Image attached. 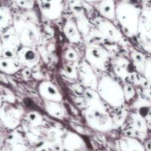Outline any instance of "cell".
Masks as SVG:
<instances>
[{"mask_svg": "<svg viewBox=\"0 0 151 151\" xmlns=\"http://www.w3.org/2000/svg\"><path fill=\"white\" fill-rule=\"evenodd\" d=\"M97 28L106 38L114 42H118L122 38V33L114 25L111 21L100 19L97 23Z\"/></svg>", "mask_w": 151, "mask_h": 151, "instance_id": "8", "label": "cell"}, {"mask_svg": "<svg viewBox=\"0 0 151 151\" xmlns=\"http://www.w3.org/2000/svg\"><path fill=\"white\" fill-rule=\"evenodd\" d=\"M98 10L104 19L110 21L116 19V4L114 0H101L99 3Z\"/></svg>", "mask_w": 151, "mask_h": 151, "instance_id": "13", "label": "cell"}, {"mask_svg": "<svg viewBox=\"0 0 151 151\" xmlns=\"http://www.w3.org/2000/svg\"><path fill=\"white\" fill-rule=\"evenodd\" d=\"M19 38L24 47L35 48L40 40V32L33 22L23 20L19 25Z\"/></svg>", "mask_w": 151, "mask_h": 151, "instance_id": "5", "label": "cell"}, {"mask_svg": "<svg viewBox=\"0 0 151 151\" xmlns=\"http://www.w3.org/2000/svg\"><path fill=\"white\" fill-rule=\"evenodd\" d=\"M36 151H51V150L50 149V147L47 145L42 144H41L37 147Z\"/></svg>", "mask_w": 151, "mask_h": 151, "instance_id": "26", "label": "cell"}, {"mask_svg": "<svg viewBox=\"0 0 151 151\" xmlns=\"http://www.w3.org/2000/svg\"><path fill=\"white\" fill-rule=\"evenodd\" d=\"M142 73L145 79L151 84V58L146 59Z\"/></svg>", "mask_w": 151, "mask_h": 151, "instance_id": "23", "label": "cell"}, {"mask_svg": "<svg viewBox=\"0 0 151 151\" xmlns=\"http://www.w3.org/2000/svg\"><path fill=\"white\" fill-rule=\"evenodd\" d=\"M83 93L84 97H85L87 104H88V107L105 108V106L102 102L103 99H101L97 90L86 88Z\"/></svg>", "mask_w": 151, "mask_h": 151, "instance_id": "18", "label": "cell"}, {"mask_svg": "<svg viewBox=\"0 0 151 151\" xmlns=\"http://www.w3.org/2000/svg\"><path fill=\"white\" fill-rule=\"evenodd\" d=\"M45 109L50 116L58 119H63L66 115L64 107L60 102L45 101Z\"/></svg>", "mask_w": 151, "mask_h": 151, "instance_id": "17", "label": "cell"}, {"mask_svg": "<svg viewBox=\"0 0 151 151\" xmlns=\"http://www.w3.org/2000/svg\"><path fill=\"white\" fill-rule=\"evenodd\" d=\"M38 7L41 14L50 20L60 18L63 10L62 0H38Z\"/></svg>", "mask_w": 151, "mask_h": 151, "instance_id": "6", "label": "cell"}, {"mask_svg": "<svg viewBox=\"0 0 151 151\" xmlns=\"http://www.w3.org/2000/svg\"><path fill=\"white\" fill-rule=\"evenodd\" d=\"M86 121L89 127L99 132L111 131L114 127V121L106 107H88L84 113Z\"/></svg>", "mask_w": 151, "mask_h": 151, "instance_id": "3", "label": "cell"}, {"mask_svg": "<svg viewBox=\"0 0 151 151\" xmlns=\"http://www.w3.org/2000/svg\"><path fill=\"white\" fill-rule=\"evenodd\" d=\"M28 119L34 126H39L43 122V117L35 111H32L28 114Z\"/></svg>", "mask_w": 151, "mask_h": 151, "instance_id": "20", "label": "cell"}, {"mask_svg": "<svg viewBox=\"0 0 151 151\" xmlns=\"http://www.w3.org/2000/svg\"><path fill=\"white\" fill-rule=\"evenodd\" d=\"M19 60L28 68H33L40 62V55L33 47L24 46L19 52Z\"/></svg>", "mask_w": 151, "mask_h": 151, "instance_id": "11", "label": "cell"}, {"mask_svg": "<svg viewBox=\"0 0 151 151\" xmlns=\"http://www.w3.org/2000/svg\"><path fill=\"white\" fill-rule=\"evenodd\" d=\"M63 73H64L65 76L70 79H77L78 77V72L75 68L69 65H66L63 67Z\"/></svg>", "mask_w": 151, "mask_h": 151, "instance_id": "21", "label": "cell"}, {"mask_svg": "<svg viewBox=\"0 0 151 151\" xmlns=\"http://www.w3.org/2000/svg\"><path fill=\"white\" fill-rule=\"evenodd\" d=\"M139 33L148 39H151V10L141 12Z\"/></svg>", "mask_w": 151, "mask_h": 151, "instance_id": "14", "label": "cell"}, {"mask_svg": "<svg viewBox=\"0 0 151 151\" xmlns=\"http://www.w3.org/2000/svg\"><path fill=\"white\" fill-rule=\"evenodd\" d=\"M85 59L92 68L106 71L109 65V53L104 47L92 44L86 48Z\"/></svg>", "mask_w": 151, "mask_h": 151, "instance_id": "4", "label": "cell"}, {"mask_svg": "<svg viewBox=\"0 0 151 151\" xmlns=\"http://www.w3.org/2000/svg\"><path fill=\"white\" fill-rule=\"evenodd\" d=\"M146 151H151V141H148L145 145Z\"/></svg>", "mask_w": 151, "mask_h": 151, "instance_id": "27", "label": "cell"}, {"mask_svg": "<svg viewBox=\"0 0 151 151\" xmlns=\"http://www.w3.org/2000/svg\"><path fill=\"white\" fill-rule=\"evenodd\" d=\"M131 118L133 128L138 134L145 137L147 133V124L144 115L139 113H134L131 114Z\"/></svg>", "mask_w": 151, "mask_h": 151, "instance_id": "15", "label": "cell"}, {"mask_svg": "<svg viewBox=\"0 0 151 151\" xmlns=\"http://www.w3.org/2000/svg\"><path fill=\"white\" fill-rule=\"evenodd\" d=\"M64 58L69 62H75L79 58V55L73 48H68L64 53Z\"/></svg>", "mask_w": 151, "mask_h": 151, "instance_id": "24", "label": "cell"}, {"mask_svg": "<svg viewBox=\"0 0 151 151\" xmlns=\"http://www.w3.org/2000/svg\"><path fill=\"white\" fill-rule=\"evenodd\" d=\"M124 96H125V102H129L135 97L136 90L131 84H125L123 87Z\"/></svg>", "mask_w": 151, "mask_h": 151, "instance_id": "22", "label": "cell"}, {"mask_svg": "<svg viewBox=\"0 0 151 151\" xmlns=\"http://www.w3.org/2000/svg\"><path fill=\"white\" fill-rule=\"evenodd\" d=\"M63 33L66 38L73 44H78L82 40L79 28L73 19H69L63 26Z\"/></svg>", "mask_w": 151, "mask_h": 151, "instance_id": "12", "label": "cell"}, {"mask_svg": "<svg viewBox=\"0 0 151 151\" xmlns=\"http://www.w3.org/2000/svg\"><path fill=\"white\" fill-rule=\"evenodd\" d=\"M38 93L44 99L48 102H60L63 100V95L58 90L57 86L50 81H44L38 85Z\"/></svg>", "mask_w": 151, "mask_h": 151, "instance_id": "7", "label": "cell"}, {"mask_svg": "<svg viewBox=\"0 0 151 151\" xmlns=\"http://www.w3.org/2000/svg\"><path fill=\"white\" fill-rule=\"evenodd\" d=\"M122 151H146L145 145L137 139L124 136L119 140Z\"/></svg>", "mask_w": 151, "mask_h": 151, "instance_id": "16", "label": "cell"}, {"mask_svg": "<svg viewBox=\"0 0 151 151\" xmlns=\"http://www.w3.org/2000/svg\"><path fill=\"white\" fill-rule=\"evenodd\" d=\"M78 75L81 77V79L83 85L86 87V88L97 90L99 80L97 79V76L93 70V68L86 61L83 62L80 65Z\"/></svg>", "mask_w": 151, "mask_h": 151, "instance_id": "9", "label": "cell"}, {"mask_svg": "<svg viewBox=\"0 0 151 151\" xmlns=\"http://www.w3.org/2000/svg\"><path fill=\"white\" fill-rule=\"evenodd\" d=\"M88 1H101V0H86Z\"/></svg>", "mask_w": 151, "mask_h": 151, "instance_id": "28", "label": "cell"}, {"mask_svg": "<svg viewBox=\"0 0 151 151\" xmlns=\"http://www.w3.org/2000/svg\"><path fill=\"white\" fill-rule=\"evenodd\" d=\"M97 91L103 101L112 107H121L125 104L123 87L109 76H104L99 80Z\"/></svg>", "mask_w": 151, "mask_h": 151, "instance_id": "2", "label": "cell"}, {"mask_svg": "<svg viewBox=\"0 0 151 151\" xmlns=\"http://www.w3.org/2000/svg\"><path fill=\"white\" fill-rule=\"evenodd\" d=\"M141 10L132 4L121 2L116 5V18L123 33L129 37L139 33Z\"/></svg>", "mask_w": 151, "mask_h": 151, "instance_id": "1", "label": "cell"}, {"mask_svg": "<svg viewBox=\"0 0 151 151\" xmlns=\"http://www.w3.org/2000/svg\"><path fill=\"white\" fill-rule=\"evenodd\" d=\"M63 146L67 151H83L86 144L80 135L69 131L63 136Z\"/></svg>", "mask_w": 151, "mask_h": 151, "instance_id": "10", "label": "cell"}, {"mask_svg": "<svg viewBox=\"0 0 151 151\" xmlns=\"http://www.w3.org/2000/svg\"><path fill=\"white\" fill-rule=\"evenodd\" d=\"M131 57L134 61V63L137 70H141L142 72H143L145 63V61L147 59L145 57L144 55L139 53L138 51H133L131 53Z\"/></svg>", "mask_w": 151, "mask_h": 151, "instance_id": "19", "label": "cell"}, {"mask_svg": "<svg viewBox=\"0 0 151 151\" xmlns=\"http://www.w3.org/2000/svg\"><path fill=\"white\" fill-rule=\"evenodd\" d=\"M19 4L26 8H32L34 5L33 0H19Z\"/></svg>", "mask_w": 151, "mask_h": 151, "instance_id": "25", "label": "cell"}]
</instances>
